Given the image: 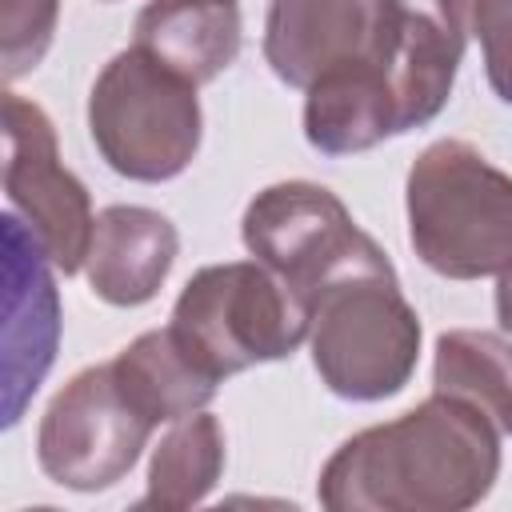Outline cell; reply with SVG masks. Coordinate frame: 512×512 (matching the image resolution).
I'll return each instance as SVG.
<instances>
[{
	"mask_svg": "<svg viewBox=\"0 0 512 512\" xmlns=\"http://www.w3.org/2000/svg\"><path fill=\"white\" fill-rule=\"evenodd\" d=\"M500 476V432L468 400L432 392L348 436L316 480L328 512H464Z\"/></svg>",
	"mask_w": 512,
	"mask_h": 512,
	"instance_id": "1",
	"label": "cell"
},
{
	"mask_svg": "<svg viewBox=\"0 0 512 512\" xmlns=\"http://www.w3.org/2000/svg\"><path fill=\"white\" fill-rule=\"evenodd\" d=\"M308 344L320 384L340 400H388L412 380L420 316L400 292L384 248L336 272L312 296Z\"/></svg>",
	"mask_w": 512,
	"mask_h": 512,
	"instance_id": "2",
	"label": "cell"
},
{
	"mask_svg": "<svg viewBox=\"0 0 512 512\" xmlns=\"http://www.w3.org/2000/svg\"><path fill=\"white\" fill-rule=\"evenodd\" d=\"M408 240L448 280L512 268V176L468 140L428 144L404 180Z\"/></svg>",
	"mask_w": 512,
	"mask_h": 512,
	"instance_id": "3",
	"label": "cell"
},
{
	"mask_svg": "<svg viewBox=\"0 0 512 512\" xmlns=\"http://www.w3.org/2000/svg\"><path fill=\"white\" fill-rule=\"evenodd\" d=\"M312 308L268 264L228 260L188 276L168 328L220 384L252 364L292 356L308 340Z\"/></svg>",
	"mask_w": 512,
	"mask_h": 512,
	"instance_id": "4",
	"label": "cell"
},
{
	"mask_svg": "<svg viewBox=\"0 0 512 512\" xmlns=\"http://www.w3.org/2000/svg\"><path fill=\"white\" fill-rule=\"evenodd\" d=\"M88 132L112 172L140 184L172 180L200 152L196 84L132 44L100 68L88 92Z\"/></svg>",
	"mask_w": 512,
	"mask_h": 512,
	"instance_id": "5",
	"label": "cell"
},
{
	"mask_svg": "<svg viewBox=\"0 0 512 512\" xmlns=\"http://www.w3.org/2000/svg\"><path fill=\"white\" fill-rule=\"evenodd\" d=\"M156 424L120 392L112 360L80 368L44 408L36 428L40 472L72 492H104L132 472Z\"/></svg>",
	"mask_w": 512,
	"mask_h": 512,
	"instance_id": "6",
	"label": "cell"
},
{
	"mask_svg": "<svg viewBox=\"0 0 512 512\" xmlns=\"http://www.w3.org/2000/svg\"><path fill=\"white\" fill-rule=\"evenodd\" d=\"M240 240L260 264L288 280L308 308L336 272L380 248L352 220L348 204L312 180H280L260 188L244 208Z\"/></svg>",
	"mask_w": 512,
	"mask_h": 512,
	"instance_id": "7",
	"label": "cell"
},
{
	"mask_svg": "<svg viewBox=\"0 0 512 512\" xmlns=\"http://www.w3.org/2000/svg\"><path fill=\"white\" fill-rule=\"evenodd\" d=\"M4 192L8 204L24 216V224L44 244L56 272L76 276L84 268L88 244H92V196L84 180L64 168L56 124L36 100H24L20 92H4Z\"/></svg>",
	"mask_w": 512,
	"mask_h": 512,
	"instance_id": "8",
	"label": "cell"
},
{
	"mask_svg": "<svg viewBox=\"0 0 512 512\" xmlns=\"http://www.w3.org/2000/svg\"><path fill=\"white\" fill-rule=\"evenodd\" d=\"M400 40L396 0H268L264 64L288 88H308L320 76L352 64L388 72Z\"/></svg>",
	"mask_w": 512,
	"mask_h": 512,
	"instance_id": "9",
	"label": "cell"
},
{
	"mask_svg": "<svg viewBox=\"0 0 512 512\" xmlns=\"http://www.w3.org/2000/svg\"><path fill=\"white\" fill-rule=\"evenodd\" d=\"M56 268L28 224L4 216V276H8V320H4V424L12 428L56 360L60 340V296Z\"/></svg>",
	"mask_w": 512,
	"mask_h": 512,
	"instance_id": "10",
	"label": "cell"
},
{
	"mask_svg": "<svg viewBox=\"0 0 512 512\" xmlns=\"http://www.w3.org/2000/svg\"><path fill=\"white\" fill-rule=\"evenodd\" d=\"M400 40L392 60V92L400 132L424 128L452 96L456 68L472 32V0H396Z\"/></svg>",
	"mask_w": 512,
	"mask_h": 512,
	"instance_id": "11",
	"label": "cell"
},
{
	"mask_svg": "<svg viewBox=\"0 0 512 512\" xmlns=\"http://www.w3.org/2000/svg\"><path fill=\"white\" fill-rule=\"evenodd\" d=\"M176 252L180 236L164 212L144 204H108L96 212L84 256L88 288L112 308H140L168 280Z\"/></svg>",
	"mask_w": 512,
	"mask_h": 512,
	"instance_id": "12",
	"label": "cell"
},
{
	"mask_svg": "<svg viewBox=\"0 0 512 512\" xmlns=\"http://www.w3.org/2000/svg\"><path fill=\"white\" fill-rule=\"evenodd\" d=\"M400 136V108L388 72L352 64L304 88V140L324 156H356Z\"/></svg>",
	"mask_w": 512,
	"mask_h": 512,
	"instance_id": "13",
	"label": "cell"
},
{
	"mask_svg": "<svg viewBox=\"0 0 512 512\" xmlns=\"http://www.w3.org/2000/svg\"><path fill=\"white\" fill-rule=\"evenodd\" d=\"M240 32L236 0H148L132 44L200 88L240 56Z\"/></svg>",
	"mask_w": 512,
	"mask_h": 512,
	"instance_id": "14",
	"label": "cell"
},
{
	"mask_svg": "<svg viewBox=\"0 0 512 512\" xmlns=\"http://www.w3.org/2000/svg\"><path fill=\"white\" fill-rule=\"evenodd\" d=\"M112 372L132 408L156 428L208 408L220 388V380L192 360V352L176 340L168 324L140 332L128 348H120L112 356Z\"/></svg>",
	"mask_w": 512,
	"mask_h": 512,
	"instance_id": "15",
	"label": "cell"
},
{
	"mask_svg": "<svg viewBox=\"0 0 512 512\" xmlns=\"http://www.w3.org/2000/svg\"><path fill=\"white\" fill-rule=\"evenodd\" d=\"M432 392L468 400L500 436H512V340L484 328H452L436 336Z\"/></svg>",
	"mask_w": 512,
	"mask_h": 512,
	"instance_id": "16",
	"label": "cell"
},
{
	"mask_svg": "<svg viewBox=\"0 0 512 512\" xmlns=\"http://www.w3.org/2000/svg\"><path fill=\"white\" fill-rule=\"evenodd\" d=\"M224 472V428L212 412H192L168 424L148 460V488L136 508H192L208 500Z\"/></svg>",
	"mask_w": 512,
	"mask_h": 512,
	"instance_id": "17",
	"label": "cell"
},
{
	"mask_svg": "<svg viewBox=\"0 0 512 512\" xmlns=\"http://www.w3.org/2000/svg\"><path fill=\"white\" fill-rule=\"evenodd\" d=\"M60 0H0V60L4 80L28 76L52 48Z\"/></svg>",
	"mask_w": 512,
	"mask_h": 512,
	"instance_id": "18",
	"label": "cell"
},
{
	"mask_svg": "<svg viewBox=\"0 0 512 512\" xmlns=\"http://www.w3.org/2000/svg\"><path fill=\"white\" fill-rule=\"evenodd\" d=\"M472 32L480 40L492 92L512 104V0H472Z\"/></svg>",
	"mask_w": 512,
	"mask_h": 512,
	"instance_id": "19",
	"label": "cell"
},
{
	"mask_svg": "<svg viewBox=\"0 0 512 512\" xmlns=\"http://www.w3.org/2000/svg\"><path fill=\"white\" fill-rule=\"evenodd\" d=\"M496 320L500 328L512 336V268H504L496 276Z\"/></svg>",
	"mask_w": 512,
	"mask_h": 512,
	"instance_id": "20",
	"label": "cell"
}]
</instances>
